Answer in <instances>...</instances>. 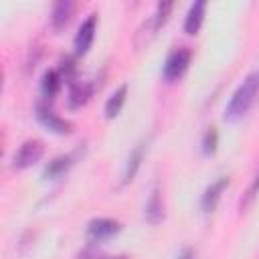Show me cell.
Wrapping results in <instances>:
<instances>
[{
	"label": "cell",
	"instance_id": "obj_1",
	"mask_svg": "<svg viewBox=\"0 0 259 259\" xmlns=\"http://www.w3.org/2000/svg\"><path fill=\"white\" fill-rule=\"evenodd\" d=\"M259 97V69L249 73L243 83L233 91L227 107H225V119L227 121H237L247 115V111L253 107V103Z\"/></svg>",
	"mask_w": 259,
	"mask_h": 259
},
{
	"label": "cell",
	"instance_id": "obj_2",
	"mask_svg": "<svg viewBox=\"0 0 259 259\" xmlns=\"http://www.w3.org/2000/svg\"><path fill=\"white\" fill-rule=\"evenodd\" d=\"M190 49L188 47H178V49H172L162 65V77L166 81H176L184 75V71L188 69L190 65Z\"/></svg>",
	"mask_w": 259,
	"mask_h": 259
},
{
	"label": "cell",
	"instance_id": "obj_3",
	"mask_svg": "<svg viewBox=\"0 0 259 259\" xmlns=\"http://www.w3.org/2000/svg\"><path fill=\"white\" fill-rule=\"evenodd\" d=\"M34 113H36V119L51 132L55 134H69L73 130V123L65 117H61L59 113H55V109L49 105V101H38L36 107H34Z\"/></svg>",
	"mask_w": 259,
	"mask_h": 259
},
{
	"label": "cell",
	"instance_id": "obj_4",
	"mask_svg": "<svg viewBox=\"0 0 259 259\" xmlns=\"http://www.w3.org/2000/svg\"><path fill=\"white\" fill-rule=\"evenodd\" d=\"M121 231V223L115 221V219H109V217H97V219H91L85 227V235L89 239V243H99V241H105L113 235H117Z\"/></svg>",
	"mask_w": 259,
	"mask_h": 259
},
{
	"label": "cell",
	"instance_id": "obj_5",
	"mask_svg": "<svg viewBox=\"0 0 259 259\" xmlns=\"http://www.w3.org/2000/svg\"><path fill=\"white\" fill-rule=\"evenodd\" d=\"M42 152H45V146H42L40 140H26V142H22L20 148L12 156V168L22 170V168L32 166L34 162L40 160Z\"/></svg>",
	"mask_w": 259,
	"mask_h": 259
},
{
	"label": "cell",
	"instance_id": "obj_6",
	"mask_svg": "<svg viewBox=\"0 0 259 259\" xmlns=\"http://www.w3.org/2000/svg\"><path fill=\"white\" fill-rule=\"evenodd\" d=\"M95 28H97V14H89L77 28V34H75V55H85L95 38Z\"/></svg>",
	"mask_w": 259,
	"mask_h": 259
},
{
	"label": "cell",
	"instance_id": "obj_7",
	"mask_svg": "<svg viewBox=\"0 0 259 259\" xmlns=\"http://www.w3.org/2000/svg\"><path fill=\"white\" fill-rule=\"evenodd\" d=\"M227 184H229V178H227V176H221L219 180L210 182V184L204 188V192H202V196H200V208H202V212H212V210H214V206H217V202H219V198H221V192L225 190Z\"/></svg>",
	"mask_w": 259,
	"mask_h": 259
},
{
	"label": "cell",
	"instance_id": "obj_8",
	"mask_svg": "<svg viewBox=\"0 0 259 259\" xmlns=\"http://www.w3.org/2000/svg\"><path fill=\"white\" fill-rule=\"evenodd\" d=\"M144 217L150 225H158L164 221V200H162V194H160V188L158 184H154L152 192H150V198L144 206Z\"/></svg>",
	"mask_w": 259,
	"mask_h": 259
},
{
	"label": "cell",
	"instance_id": "obj_9",
	"mask_svg": "<svg viewBox=\"0 0 259 259\" xmlns=\"http://www.w3.org/2000/svg\"><path fill=\"white\" fill-rule=\"evenodd\" d=\"M93 91H95V85H93L91 81H77V83H73V85H71V89H69L67 105H69L71 109L85 105V103L91 99Z\"/></svg>",
	"mask_w": 259,
	"mask_h": 259
},
{
	"label": "cell",
	"instance_id": "obj_10",
	"mask_svg": "<svg viewBox=\"0 0 259 259\" xmlns=\"http://www.w3.org/2000/svg\"><path fill=\"white\" fill-rule=\"evenodd\" d=\"M73 10H75V4H73L71 0H57V2L53 4V8H51V16H49L51 26H53L55 30L63 28V26L69 22Z\"/></svg>",
	"mask_w": 259,
	"mask_h": 259
},
{
	"label": "cell",
	"instance_id": "obj_11",
	"mask_svg": "<svg viewBox=\"0 0 259 259\" xmlns=\"http://www.w3.org/2000/svg\"><path fill=\"white\" fill-rule=\"evenodd\" d=\"M204 10H206V2L204 0H196L190 4L186 16H184V32L186 34H196L200 24H202V18H204Z\"/></svg>",
	"mask_w": 259,
	"mask_h": 259
},
{
	"label": "cell",
	"instance_id": "obj_12",
	"mask_svg": "<svg viewBox=\"0 0 259 259\" xmlns=\"http://www.w3.org/2000/svg\"><path fill=\"white\" fill-rule=\"evenodd\" d=\"M144 152H146V144H144V142L136 144V148L130 152V156H127V160H125V166H123L121 184H127V182L134 180V176H136V172L140 170V164H142V160H144Z\"/></svg>",
	"mask_w": 259,
	"mask_h": 259
},
{
	"label": "cell",
	"instance_id": "obj_13",
	"mask_svg": "<svg viewBox=\"0 0 259 259\" xmlns=\"http://www.w3.org/2000/svg\"><path fill=\"white\" fill-rule=\"evenodd\" d=\"M61 85H63V77L59 75L57 69L45 71L42 77H40V93H42V99H45V101L53 99V97L59 93Z\"/></svg>",
	"mask_w": 259,
	"mask_h": 259
},
{
	"label": "cell",
	"instance_id": "obj_14",
	"mask_svg": "<svg viewBox=\"0 0 259 259\" xmlns=\"http://www.w3.org/2000/svg\"><path fill=\"white\" fill-rule=\"evenodd\" d=\"M73 154H61V156H55L42 170V178H59L61 174H65L71 166H73Z\"/></svg>",
	"mask_w": 259,
	"mask_h": 259
},
{
	"label": "cell",
	"instance_id": "obj_15",
	"mask_svg": "<svg viewBox=\"0 0 259 259\" xmlns=\"http://www.w3.org/2000/svg\"><path fill=\"white\" fill-rule=\"evenodd\" d=\"M125 95H127V85L123 83V85H119L109 97H107V101H105V117L107 119H111V117H115L119 111H121V107H123V103H125Z\"/></svg>",
	"mask_w": 259,
	"mask_h": 259
},
{
	"label": "cell",
	"instance_id": "obj_16",
	"mask_svg": "<svg viewBox=\"0 0 259 259\" xmlns=\"http://www.w3.org/2000/svg\"><path fill=\"white\" fill-rule=\"evenodd\" d=\"M59 75L63 77V81H67L69 85H73L75 83V71H77V67H75V59L71 57V55H65V57H61V61H59Z\"/></svg>",
	"mask_w": 259,
	"mask_h": 259
},
{
	"label": "cell",
	"instance_id": "obj_17",
	"mask_svg": "<svg viewBox=\"0 0 259 259\" xmlns=\"http://www.w3.org/2000/svg\"><path fill=\"white\" fill-rule=\"evenodd\" d=\"M217 146H219V132L217 127H208L202 136V142H200V148H202V154L204 156H212L217 152Z\"/></svg>",
	"mask_w": 259,
	"mask_h": 259
},
{
	"label": "cell",
	"instance_id": "obj_18",
	"mask_svg": "<svg viewBox=\"0 0 259 259\" xmlns=\"http://www.w3.org/2000/svg\"><path fill=\"white\" fill-rule=\"evenodd\" d=\"M170 10H172V2H158V6H156V12H154V16H152V20H150V24H152V30L160 28V26L166 22V18H168Z\"/></svg>",
	"mask_w": 259,
	"mask_h": 259
},
{
	"label": "cell",
	"instance_id": "obj_19",
	"mask_svg": "<svg viewBox=\"0 0 259 259\" xmlns=\"http://www.w3.org/2000/svg\"><path fill=\"white\" fill-rule=\"evenodd\" d=\"M176 259H196V251H194L192 247H184V249L176 255Z\"/></svg>",
	"mask_w": 259,
	"mask_h": 259
},
{
	"label": "cell",
	"instance_id": "obj_20",
	"mask_svg": "<svg viewBox=\"0 0 259 259\" xmlns=\"http://www.w3.org/2000/svg\"><path fill=\"white\" fill-rule=\"evenodd\" d=\"M257 190H259V172H257V176H255V180H253V184H251V188H249V198L255 196Z\"/></svg>",
	"mask_w": 259,
	"mask_h": 259
},
{
	"label": "cell",
	"instance_id": "obj_21",
	"mask_svg": "<svg viewBox=\"0 0 259 259\" xmlns=\"http://www.w3.org/2000/svg\"><path fill=\"white\" fill-rule=\"evenodd\" d=\"M103 259H127L125 255H113V257H103Z\"/></svg>",
	"mask_w": 259,
	"mask_h": 259
}]
</instances>
